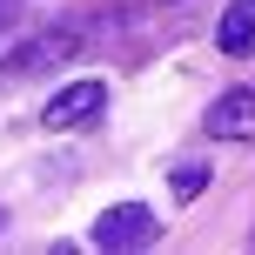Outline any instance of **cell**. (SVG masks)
Returning a JSON list of instances; mask_svg holds the SVG:
<instances>
[{
	"label": "cell",
	"mask_w": 255,
	"mask_h": 255,
	"mask_svg": "<svg viewBox=\"0 0 255 255\" xmlns=\"http://www.w3.org/2000/svg\"><path fill=\"white\" fill-rule=\"evenodd\" d=\"M148 242H161V222L141 202H121V208H108L94 222V249H148Z\"/></svg>",
	"instance_id": "obj_1"
},
{
	"label": "cell",
	"mask_w": 255,
	"mask_h": 255,
	"mask_svg": "<svg viewBox=\"0 0 255 255\" xmlns=\"http://www.w3.org/2000/svg\"><path fill=\"white\" fill-rule=\"evenodd\" d=\"M101 108H108V81H67L61 94H47V115H40V121L67 134V128H88Z\"/></svg>",
	"instance_id": "obj_2"
},
{
	"label": "cell",
	"mask_w": 255,
	"mask_h": 255,
	"mask_svg": "<svg viewBox=\"0 0 255 255\" xmlns=\"http://www.w3.org/2000/svg\"><path fill=\"white\" fill-rule=\"evenodd\" d=\"M208 134L215 141H255V88H229L208 108Z\"/></svg>",
	"instance_id": "obj_3"
},
{
	"label": "cell",
	"mask_w": 255,
	"mask_h": 255,
	"mask_svg": "<svg viewBox=\"0 0 255 255\" xmlns=\"http://www.w3.org/2000/svg\"><path fill=\"white\" fill-rule=\"evenodd\" d=\"M74 54V34H47V40H27V47H13V61L0 67V81H20V74H40V67H54V61H67Z\"/></svg>",
	"instance_id": "obj_4"
},
{
	"label": "cell",
	"mask_w": 255,
	"mask_h": 255,
	"mask_svg": "<svg viewBox=\"0 0 255 255\" xmlns=\"http://www.w3.org/2000/svg\"><path fill=\"white\" fill-rule=\"evenodd\" d=\"M215 47H222V54H249V47H255V0H235V7L222 13Z\"/></svg>",
	"instance_id": "obj_5"
},
{
	"label": "cell",
	"mask_w": 255,
	"mask_h": 255,
	"mask_svg": "<svg viewBox=\"0 0 255 255\" xmlns=\"http://www.w3.org/2000/svg\"><path fill=\"white\" fill-rule=\"evenodd\" d=\"M168 188H175V202H195V195L208 188V168H202V161H175V175H168Z\"/></svg>",
	"instance_id": "obj_6"
},
{
	"label": "cell",
	"mask_w": 255,
	"mask_h": 255,
	"mask_svg": "<svg viewBox=\"0 0 255 255\" xmlns=\"http://www.w3.org/2000/svg\"><path fill=\"white\" fill-rule=\"evenodd\" d=\"M0 27H7V0H0Z\"/></svg>",
	"instance_id": "obj_7"
}]
</instances>
